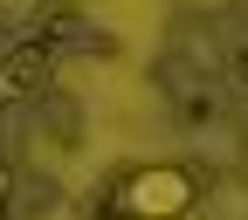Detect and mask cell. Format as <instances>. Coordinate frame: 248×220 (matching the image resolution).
I'll return each instance as SVG.
<instances>
[{
    "label": "cell",
    "instance_id": "obj_2",
    "mask_svg": "<svg viewBox=\"0 0 248 220\" xmlns=\"http://www.w3.org/2000/svg\"><path fill=\"white\" fill-rule=\"evenodd\" d=\"M48 76H55V48H48L42 35H35V42H21V48H7V55H0V110H7V103H28V97H42Z\"/></svg>",
    "mask_w": 248,
    "mask_h": 220
},
{
    "label": "cell",
    "instance_id": "obj_1",
    "mask_svg": "<svg viewBox=\"0 0 248 220\" xmlns=\"http://www.w3.org/2000/svg\"><path fill=\"white\" fill-rule=\"evenodd\" d=\"M193 200H200V172L193 165H131L104 193V206L117 220H186Z\"/></svg>",
    "mask_w": 248,
    "mask_h": 220
},
{
    "label": "cell",
    "instance_id": "obj_3",
    "mask_svg": "<svg viewBox=\"0 0 248 220\" xmlns=\"http://www.w3.org/2000/svg\"><path fill=\"white\" fill-rule=\"evenodd\" d=\"M228 83H234V89H241V97H248V42H241V48H234V55H228Z\"/></svg>",
    "mask_w": 248,
    "mask_h": 220
},
{
    "label": "cell",
    "instance_id": "obj_4",
    "mask_svg": "<svg viewBox=\"0 0 248 220\" xmlns=\"http://www.w3.org/2000/svg\"><path fill=\"white\" fill-rule=\"evenodd\" d=\"M7 200H14V159L0 151V220H7Z\"/></svg>",
    "mask_w": 248,
    "mask_h": 220
}]
</instances>
